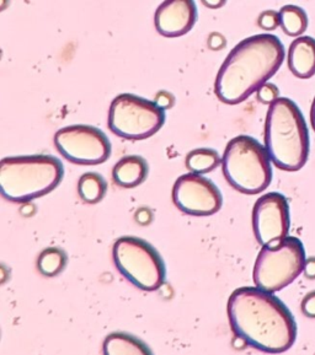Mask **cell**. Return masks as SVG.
I'll list each match as a JSON object with an SVG mask.
<instances>
[{"label": "cell", "mask_w": 315, "mask_h": 355, "mask_svg": "<svg viewBox=\"0 0 315 355\" xmlns=\"http://www.w3.org/2000/svg\"><path fill=\"white\" fill-rule=\"evenodd\" d=\"M228 318L234 334L255 349L280 354L297 338L293 315L278 296L244 286L229 296Z\"/></svg>", "instance_id": "obj_1"}, {"label": "cell", "mask_w": 315, "mask_h": 355, "mask_svg": "<svg viewBox=\"0 0 315 355\" xmlns=\"http://www.w3.org/2000/svg\"><path fill=\"white\" fill-rule=\"evenodd\" d=\"M284 47L271 33L245 38L237 44L218 71L214 92L224 103H243L278 73Z\"/></svg>", "instance_id": "obj_2"}, {"label": "cell", "mask_w": 315, "mask_h": 355, "mask_svg": "<svg viewBox=\"0 0 315 355\" xmlns=\"http://www.w3.org/2000/svg\"><path fill=\"white\" fill-rule=\"evenodd\" d=\"M265 148L275 166L298 171L309 156V132L298 106L287 97H278L267 111Z\"/></svg>", "instance_id": "obj_3"}, {"label": "cell", "mask_w": 315, "mask_h": 355, "mask_svg": "<svg viewBox=\"0 0 315 355\" xmlns=\"http://www.w3.org/2000/svg\"><path fill=\"white\" fill-rule=\"evenodd\" d=\"M63 175V164L56 156L4 157L0 162V192L10 202L26 203L52 192Z\"/></svg>", "instance_id": "obj_4"}, {"label": "cell", "mask_w": 315, "mask_h": 355, "mask_svg": "<svg viewBox=\"0 0 315 355\" xmlns=\"http://www.w3.org/2000/svg\"><path fill=\"white\" fill-rule=\"evenodd\" d=\"M222 167L225 180L241 193H261L271 183V159L266 148L248 135L229 141L223 154Z\"/></svg>", "instance_id": "obj_5"}, {"label": "cell", "mask_w": 315, "mask_h": 355, "mask_svg": "<svg viewBox=\"0 0 315 355\" xmlns=\"http://www.w3.org/2000/svg\"><path fill=\"white\" fill-rule=\"evenodd\" d=\"M305 259L303 243L297 237L262 246L253 272L256 288L271 294L282 291L303 273Z\"/></svg>", "instance_id": "obj_6"}, {"label": "cell", "mask_w": 315, "mask_h": 355, "mask_svg": "<svg viewBox=\"0 0 315 355\" xmlns=\"http://www.w3.org/2000/svg\"><path fill=\"white\" fill-rule=\"evenodd\" d=\"M114 266L126 279L142 291H157L165 280V263L147 241L133 236L120 237L112 248Z\"/></svg>", "instance_id": "obj_7"}, {"label": "cell", "mask_w": 315, "mask_h": 355, "mask_svg": "<svg viewBox=\"0 0 315 355\" xmlns=\"http://www.w3.org/2000/svg\"><path fill=\"white\" fill-rule=\"evenodd\" d=\"M164 123L163 108L143 97L121 94L110 106L109 128L125 139H147L158 133Z\"/></svg>", "instance_id": "obj_8"}, {"label": "cell", "mask_w": 315, "mask_h": 355, "mask_svg": "<svg viewBox=\"0 0 315 355\" xmlns=\"http://www.w3.org/2000/svg\"><path fill=\"white\" fill-rule=\"evenodd\" d=\"M57 149L67 160L79 165H99L111 155V143L101 130L76 124L58 130L55 135Z\"/></svg>", "instance_id": "obj_9"}, {"label": "cell", "mask_w": 315, "mask_h": 355, "mask_svg": "<svg viewBox=\"0 0 315 355\" xmlns=\"http://www.w3.org/2000/svg\"><path fill=\"white\" fill-rule=\"evenodd\" d=\"M174 205L189 216H208L221 209L223 197L217 186L197 173L180 176L173 187Z\"/></svg>", "instance_id": "obj_10"}, {"label": "cell", "mask_w": 315, "mask_h": 355, "mask_svg": "<svg viewBox=\"0 0 315 355\" xmlns=\"http://www.w3.org/2000/svg\"><path fill=\"white\" fill-rule=\"evenodd\" d=\"M289 225V205L283 194L270 192L256 200L253 227L257 243L262 246L278 245L288 237Z\"/></svg>", "instance_id": "obj_11"}, {"label": "cell", "mask_w": 315, "mask_h": 355, "mask_svg": "<svg viewBox=\"0 0 315 355\" xmlns=\"http://www.w3.org/2000/svg\"><path fill=\"white\" fill-rule=\"evenodd\" d=\"M197 8L191 0L164 1L155 12L158 33L165 37H179L189 33L195 25Z\"/></svg>", "instance_id": "obj_12"}, {"label": "cell", "mask_w": 315, "mask_h": 355, "mask_svg": "<svg viewBox=\"0 0 315 355\" xmlns=\"http://www.w3.org/2000/svg\"><path fill=\"white\" fill-rule=\"evenodd\" d=\"M288 68L299 79L315 76V40L309 36L296 38L288 49Z\"/></svg>", "instance_id": "obj_13"}, {"label": "cell", "mask_w": 315, "mask_h": 355, "mask_svg": "<svg viewBox=\"0 0 315 355\" xmlns=\"http://www.w3.org/2000/svg\"><path fill=\"white\" fill-rule=\"evenodd\" d=\"M148 171L147 162L142 156H125L114 165L112 178L116 184L124 189H135L144 182Z\"/></svg>", "instance_id": "obj_14"}, {"label": "cell", "mask_w": 315, "mask_h": 355, "mask_svg": "<svg viewBox=\"0 0 315 355\" xmlns=\"http://www.w3.org/2000/svg\"><path fill=\"white\" fill-rule=\"evenodd\" d=\"M103 355H153L152 350L141 339L125 332H114L105 338Z\"/></svg>", "instance_id": "obj_15"}, {"label": "cell", "mask_w": 315, "mask_h": 355, "mask_svg": "<svg viewBox=\"0 0 315 355\" xmlns=\"http://www.w3.org/2000/svg\"><path fill=\"white\" fill-rule=\"evenodd\" d=\"M280 15V26L282 27L283 33L292 36L300 37L308 27V15L300 6H284L278 11Z\"/></svg>", "instance_id": "obj_16"}, {"label": "cell", "mask_w": 315, "mask_h": 355, "mask_svg": "<svg viewBox=\"0 0 315 355\" xmlns=\"http://www.w3.org/2000/svg\"><path fill=\"white\" fill-rule=\"evenodd\" d=\"M108 191V183L105 178L96 173L83 175L78 183V192L85 203L95 205L103 200Z\"/></svg>", "instance_id": "obj_17"}, {"label": "cell", "mask_w": 315, "mask_h": 355, "mask_svg": "<svg viewBox=\"0 0 315 355\" xmlns=\"http://www.w3.org/2000/svg\"><path fill=\"white\" fill-rule=\"evenodd\" d=\"M222 162L217 151L207 148H200L190 151L186 156V166L197 175L211 173Z\"/></svg>", "instance_id": "obj_18"}, {"label": "cell", "mask_w": 315, "mask_h": 355, "mask_svg": "<svg viewBox=\"0 0 315 355\" xmlns=\"http://www.w3.org/2000/svg\"><path fill=\"white\" fill-rule=\"evenodd\" d=\"M67 263V254L58 248H46L40 254L37 261L38 270L46 277H55L60 273Z\"/></svg>", "instance_id": "obj_19"}, {"label": "cell", "mask_w": 315, "mask_h": 355, "mask_svg": "<svg viewBox=\"0 0 315 355\" xmlns=\"http://www.w3.org/2000/svg\"><path fill=\"white\" fill-rule=\"evenodd\" d=\"M257 24H259V26L262 30L272 31V30H275V28H278L280 26V15H278V12H276V11H264V12H261Z\"/></svg>", "instance_id": "obj_20"}, {"label": "cell", "mask_w": 315, "mask_h": 355, "mask_svg": "<svg viewBox=\"0 0 315 355\" xmlns=\"http://www.w3.org/2000/svg\"><path fill=\"white\" fill-rule=\"evenodd\" d=\"M278 95H280L278 87H276L275 84H272V83H266V84L257 92V98H259V101H261L262 103H270V105L278 100Z\"/></svg>", "instance_id": "obj_21"}, {"label": "cell", "mask_w": 315, "mask_h": 355, "mask_svg": "<svg viewBox=\"0 0 315 355\" xmlns=\"http://www.w3.org/2000/svg\"><path fill=\"white\" fill-rule=\"evenodd\" d=\"M303 315L309 318H315V291H310L302 300L300 305Z\"/></svg>", "instance_id": "obj_22"}, {"label": "cell", "mask_w": 315, "mask_h": 355, "mask_svg": "<svg viewBox=\"0 0 315 355\" xmlns=\"http://www.w3.org/2000/svg\"><path fill=\"white\" fill-rule=\"evenodd\" d=\"M155 103H157L160 107L163 108V110H165V108H169L173 105V103H174V97L171 96L168 92H162L159 95H157Z\"/></svg>", "instance_id": "obj_23"}, {"label": "cell", "mask_w": 315, "mask_h": 355, "mask_svg": "<svg viewBox=\"0 0 315 355\" xmlns=\"http://www.w3.org/2000/svg\"><path fill=\"white\" fill-rule=\"evenodd\" d=\"M305 273L307 279H315V256L305 259Z\"/></svg>", "instance_id": "obj_24"}, {"label": "cell", "mask_w": 315, "mask_h": 355, "mask_svg": "<svg viewBox=\"0 0 315 355\" xmlns=\"http://www.w3.org/2000/svg\"><path fill=\"white\" fill-rule=\"evenodd\" d=\"M310 123H312V127H313L315 132V97L313 103H312V108H310Z\"/></svg>", "instance_id": "obj_25"}]
</instances>
